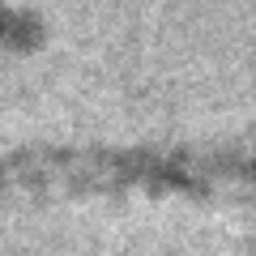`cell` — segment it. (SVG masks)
Returning a JSON list of instances; mask_svg holds the SVG:
<instances>
[{"label": "cell", "mask_w": 256, "mask_h": 256, "mask_svg": "<svg viewBox=\"0 0 256 256\" xmlns=\"http://www.w3.org/2000/svg\"><path fill=\"white\" fill-rule=\"evenodd\" d=\"M107 180L111 158L98 141L0 146V192H94Z\"/></svg>", "instance_id": "1"}]
</instances>
